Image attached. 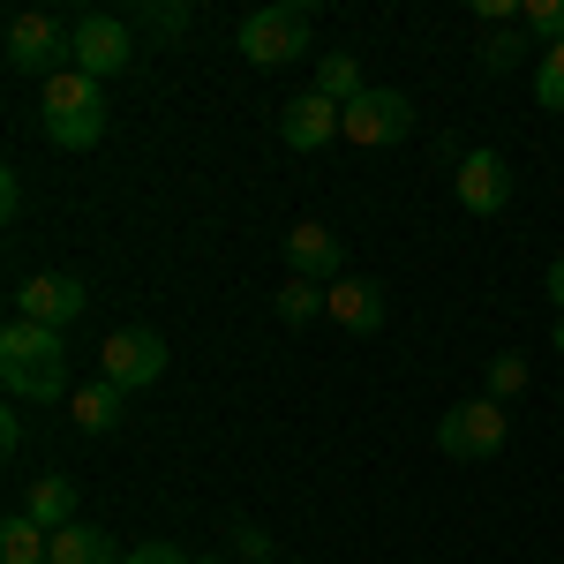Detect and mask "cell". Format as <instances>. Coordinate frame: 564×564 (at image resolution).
<instances>
[{
	"instance_id": "cell-1",
	"label": "cell",
	"mask_w": 564,
	"mask_h": 564,
	"mask_svg": "<svg viewBox=\"0 0 564 564\" xmlns=\"http://www.w3.org/2000/svg\"><path fill=\"white\" fill-rule=\"evenodd\" d=\"M0 384L15 391V399H76L68 384V347H61V332H45L31 316H8V332H0Z\"/></svg>"
},
{
	"instance_id": "cell-2",
	"label": "cell",
	"mask_w": 564,
	"mask_h": 564,
	"mask_svg": "<svg viewBox=\"0 0 564 564\" xmlns=\"http://www.w3.org/2000/svg\"><path fill=\"white\" fill-rule=\"evenodd\" d=\"M39 121H45V143H61V151H90V143H106V84H90L84 68L45 76Z\"/></svg>"
},
{
	"instance_id": "cell-3",
	"label": "cell",
	"mask_w": 564,
	"mask_h": 564,
	"mask_svg": "<svg viewBox=\"0 0 564 564\" xmlns=\"http://www.w3.org/2000/svg\"><path fill=\"white\" fill-rule=\"evenodd\" d=\"M241 61L249 68H286V61H302L308 53V8L302 0H279V8H257V15H241Z\"/></svg>"
},
{
	"instance_id": "cell-4",
	"label": "cell",
	"mask_w": 564,
	"mask_h": 564,
	"mask_svg": "<svg viewBox=\"0 0 564 564\" xmlns=\"http://www.w3.org/2000/svg\"><path fill=\"white\" fill-rule=\"evenodd\" d=\"M8 68L15 76H61V68H76V23H61V15H15L8 23Z\"/></svg>"
},
{
	"instance_id": "cell-5",
	"label": "cell",
	"mask_w": 564,
	"mask_h": 564,
	"mask_svg": "<svg viewBox=\"0 0 564 564\" xmlns=\"http://www.w3.org/2000/svg\"><path fill=\"white\" fill-rule=\"evenodd\" d=\"M166 339L151 332V324H121V332H106V347H98V377L113 391H151L166 377Z\"/></svg>"
},
{
	"instance_id": "cell-6",
	"label": "cell",
	"mask_w": 564,
	"mask_h": 564,
	"mask_svg": "<svg viewBox=\"0 0 564 564\" xmlns=\"http://www.w3.org/2000/svg\"><path fill=\"white\" fill-rule=\"evenodd\" d=\"M505 399H459L444 422H436V452L444 459H497L505 452Z\"/></svg>"
},
{
	"instance_id": "cell-7",
	"label": "cell",
	"mask_w": 564,
	"mask_h": 564,
	"mask_svg": "<svg viewBox=\"0 0 564 564\" xmlns=\"http://www.w3.org/2000/svg\"><path fill=\"white\" fill-rule=\"evenodd\" d=\"M84 308H90V286L76 279V271H39V279L15 286V316H31V324H45V332H68Z\"/></svg>"
},
{
	"instance_id": "cell-8",
	"label": "cell",
	"mask_w": 564,
	"mask_h": 564,
	"mask_svg": "<svg viewBox=\"0 0 564 564\" xmlns=\"http://www.w3.org/2000/svg\"><path fill=\"white\" fill-rule=\"evenodd\" d=\"M406 129H414V106H406V90H361V98L347 106V121H339V135H347V143H361V151L406 143Z\"/></svg>"
},
{
	"instance_id": "cell-9",
	"label": "cell",
	"mask_w": 564,
	"mask_h": 564,
	"mask_svg": "<svg viewBox=\"0 0 564 564\" xmlns=\"http://www.w3.org/2000/svg\"><path fill=\"white\" fill-rule=\"evenodd\" d=\"M135 61V39L121 15H106V8H90V15H76V68H84L90 84H106V76H121Z\"/></svg>"
},
{
	"instance_id": "cell-10",
	"label": "cell",
	"mask_w": 564,
	"mask_h": 564,
	"mask_svg": "<svg viewBox=\"0 0 564 564\" xmlns=\"http://www.w3.org/2000/svg\"><path fill=\"white\" fill-rule=\"evenodd\" d=\"M459 204L475 218H497L512 204V166H505L497 151H467V159H459Z\"/></svg>"
},
{
	"instance_id": "cell-11",
	"label": "cell",
	"mask_w": 564,
	"mask_h": 564,
	"mask_svg": "<svg viewBox=\"0 0 564 564\" xmlns=\"http://www.w3.org/2000/svg\"><path fill=\"white\" fill-rule=\"evenodd\" d=\"M324 316L339 324V332H384V286L377 279H332L324 286Z\"/></svg>"
},
{
	"instance_id": "cell-12",
	"label": "cell",
	"mask_w": 564,
	"mask_h": 564,
	"mask_svg": "<svg viewBox=\"0 0 564 564\" xmlns=\"http://www.w3.org/2000/svg\"><path fill=\"white\" fill-rule=\"evenodd\" d=\"M339 121H347V106H332V98L302 90V98H286V113H279V135H286V151H324V143L339 135Z\"/></svg>"
},
{
	"instance_id": "cell-13",
	"label": "cell",
	"mask_w": 564,
	"mask_h": 564,
	"mask_svg": "<svg viewBox=\"0 0 564 564\" xmlns=\"http://www.w3.org/2000/svg\"><path fill=\"white\" fill-rule=\"evenodd\" d=\"M286 263H294V279H347V249L324 218H302L286 234Z\"/></svg>"
},
{
	"instance_id": "cell-14",
	"label": "cell",
	"mask_w": 564,
	"mask_h": 564,
	"mask_svg": "<svg viewBox=\"0 0 564 564\" xmlns=\"http://www.w3.org/2000/svg\"><path fill=\"white\" fill-rule=\"evenodd\" d=\"M23 520H39L45 534L76 527V481H68V475H39L31 489H23Z\"/></svg>"
},
{
	"instance_id": "cell-15",
	"label": "cell",
	"mask_w": 564,
	"mask_h": 564,
	"mask_svg": "<svg viewBox=\"0 0 564 564\" xmlns=\"http://www.w3.org/2000/svg\"><path fill=\"white\" fill-rule=\"evenodd\" d=\"M53 564H129V550H113V534H106V527L76 520V527H61V534H53Z\"/></svg>"
},
{
	"instance_id": "cell-16",
	"label": "cell",
	"mask_w": 564,
	"mask_h": 564,
	"mask_svg": "<svg viewBox=\"0 0 564 564\" xmlns=\"http://www.w3.org/2000/svg\"><path fill=\"white\" fill-rule=\"evenodd\" d=\"M121 399H129V391H113L106 377H98V384H84L76 399H68V414H76V430H84V436H113V430H121Z\"/></svg>"
},
{
	"instance_id": "cell-17",
	"label": "cell",
	"mask_w": 564,
	"mask_h": 564,
	"mask_svg": "<svg viewBox=\"0 0 564 564\" xmlns=\"http://www.w3.org/2000/svg\"><path fill=\"white\" fill-rule=\"evenodd\" d=\"M308 90H316V98H332V106H354L369 84H361V61L339 45V53H324V61H316V84H308Z\"/></svg>"
},
{
	"instance_id": "cell-18",
	"label": "cell",
	"mask_w": 564,
	"mask_h": 564,
	"mask_svg": "<svg viewBox=\"0 0 564 564\" xmlns=\"http://www.w3.org/2000/svg\"><path fill=\"white\" fill-rule=\"evenodd\" d=\"M0 564H53V534L15 512V520L0 527Z\"/></svg>"
},
{
	"instance_id": "cell-19",
	"label": "cell",
	"mask_w": 564,
	"mask_h": 564,
	"mask_svg": "<svg viewBox=\"0 0 564 564\" xmlns=\"http://www.w3.org/2000/svg\"><path fill=\"white\" fill-rule=\"evenodd\" d=\"M308 316H324V286L316 279H286L279 286V324H308Z\"/></svg>"
},
{
	"instance_id": "cell-20",
	"label": "cell",
	"mask_w": 564,
	"mask_h": 564,
	"mask_svg": "<svg viewBox=\"0 0 564 564\" xmlns=\"http://www.w3.org/2000/svg\"><path fill=\"white\" fill-rule=\"evenodd\" d=\"M527 61V31H481V68L489 76H505V68H520Z\"/></svg>"
},
{
	"instance_id": "cell-21",
	"label": "cell",
	"mask_w": 564,
	"mask_h": 564,
	"mask_svg": "<svg viewBox=\"0 0 564 564\" xmlns=\"http://www.w3.org/2000/svg\"><path fill=\"white\" fill-rule=\"evenodd\" d=\"M534 98H542L550 113H564V45H550V53L534 61Z\"/></svg>"
},
{
	"instance_id": "cell-22",
	"label": "cell",
	"mask_w": 564,
	"mask_h": 564,
	"mask_svg": "<svg viewBox=\"0 0 564 564\" xmlns=\"http://www.w3.org/2000/svg\"><path fill=\"white\" fill-rule=\"evenodd\" d=\"M520 31L542 39V45H564V0H534V8L520 15Z\"/></svg>"
},
{
	"instance_id": "cell-23",
	"label": "cell",
	"mask_w": 564,
	"mask_h": 564,
	"mask_svg": "<svg viewBox=\"0 0 564 564\" xmlns=\"http://www.w3.org/2000/svg\"><path fill=\"white\" fill-rule=\"evenodd\" d=\"M512 391H527V354H497L489 361V399H512Z\"/></svg>"
},
{
	"instance_id": "cell-24",
	"label": "cell",
	"mask_w": 564,
	"mask_h": 564,
	"mask_svg": "<svg viewBox=\"0 0 564 564\" xmlns=\"http://www.w3.org/2000/svg\"><path fill=\"white\" fill-rule=\"evenodd\" d=\"M129 564H196V557H188L181 542H135V550H129Z\"/></svg>"
},
{
	"instance_id": "cell-25",
	"label": "cell",
	"mask_w": 564,
	"mask_h": 564,
	"mask_svg": "<svg viewBox=\"0 0 564 564\" xmlns=\"http://www.w3.org/2000/svg\"><path fill=\"white\" fill-rule=\"evenodd\" d=\"M234 550L249 564H271V534H263V527H234Z\"/></svg>"
},
{
	"instance_id": "cell-26",
	"label": "cell",
	"mask_w": 564,
	"mask_h": 564,
	"mask_svg": "<svg viewBox=\"0 0 564 564\" xmlns=\"http://www.w3.org/2000/svg\"><path fill=\"white\" fill-rule=\"evenodd\" d=\"M143 23H151L159 39H174V31H188V8H166V0H159V8H143Z\"/></svg>"
},
{
	"instance_id": "cell-27",
	"label": "cell",
	"mask_w": 564,
	"mask_h": 564,
	"mask_svg": "<svg viewBox=\"0 0 564 564\" xmlns=\"http://www.w3.org/2000/svg\"><path fill=\"white\" fill-rule=\"evenodd\" d=\"M542 286H550V302H557V308H564V257H557V263H550V279H542Z\"/></svg>"
},
{
	"instance_id": "cell-28",
	"label": "cell",
	"mask_w": 564,
	"mask_h": 564,
	"mask_svg": "<svg viewBox=\"0 0 564 564\" xmlns=\"http://www.w3.org/2000/svg\"><path fill=\"white\" fill-rule=\"evenodd\" d=\"M550 339H557V354H564V316H557V332H550Z\"/></svg>"
},
{
	"instance_id": "cell-29",
	"label": "cell",
	"mask_w": 564,
	"mask_h": 564,
	"mask_svg": "<svg viewBox=\"0 0 564 564\" xmlns=\"http://www.w3.org/2000/svg\"><path fill=\"white\" fill-rule=\"evenodd\" d=\"M196 564H234V557H196Z\"/></svg>"
}]
</instances>
